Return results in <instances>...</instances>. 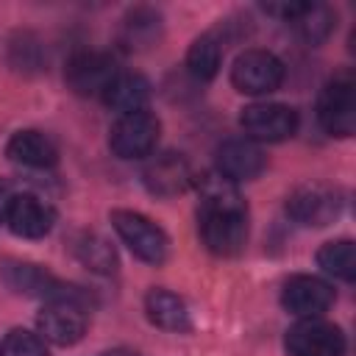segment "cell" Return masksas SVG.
I'll return each instance as SVG.
<instances>
[{
  "label": "cell",
  "mask_w": 356,
  "mask_h": 356,
  "mask_svg": "<svg viewBox=\"0 0 356 356\" xmlns=\"http://www.w3.org/2000/svg\"><path fill=\"white\" fill-rule=\"evenodd\" d=\"M197 228L203 245L214 256H239L248 245V203L236 184L225 181L220 172H209L197 181Z\"/></svg>",
  "instance_id": "obj_1"
},
{
  "label": "cell",
  "mask_w": 356,
  "mask_h": 356,
  "mask_svg": "<svg viewBox=\"0 0 356 356\" xmlns=\"http://www.w3.org/2000/svg\"><path fill=\"white\" fill-rule=\"evenodd\" d=\"M0 278L11 292L25 295V298H39L44 303H53V300H70V303H81V306L92 303V298L81 286L64 284L61 278H56L53 273H47L44 267H39L33 261L6 259L0 264Z\"/></svg>",
  "instance_id": "obj_2"
},
{
  "label": "cell",
  "mask_w": 356,
  "mask_h": 356,
  "mask_svg": "<svg viewBox=\"0 0 356 356\" xmlns=\"http://www.w3.org/2000/svg\"><path fill=\"white\" fill-rule=\"evenodd\" d=\"M111 225L117 236L128 245V250L142 259L145 264H164L170 256V239L161 225H156L150 217L131 211V209H114L111 211Z\"/></svg>",
  "instance_id": "obj_3"
},
{
  "label": "cell",
  "mask_w": 356,
  "mask_h": 356,
  "mask_svg": "<svg viewBox=\"0 0 356 356\" xmlns=\"http://www.w3.org/2000/svg\"><path fill=\"white\" fill-rule=\"evenodd\" d=\"M317 120L331 136H353L356 131V83L350 72L334 75L317 97Z\"/></svg>",
  "instance_id": "obj_4"
},
{
  "label": "cell",
  "mask_w": 356,
  "mask_h": 356,
  "mask_svg": "<svg viewBox=\"0 0 356 356\" xmlns=\"http://www.w3.org/2000/svg\"><path fill=\"white\" fill-rule=\"evenodd\" d=\"M161 134V122L147 108L120 114L108 131V147L117 159H145L153 153Z\"/></svg>",
  "instance_id": "obj_5"
},
{
  "label": "cell",
  "mask_w": 356,
  "mask_h": 356,
  "mask_svg": "<svg viewBox=\"0 0 356 356\" xmlns=\"http://www.w3.org/2000/svg\"><path fill=\"white\" fill-rule=\"evenodd\" d=\"M284 81V64L270 50H245L231 67V83L242 95H270Z\"/></svg>",
  "instance_id": "obj_6"
},
{
  "label": "cell",
  "mask_w": 356,
  "mask_h": 356,
  "mask_svg": "<svg viewBox=\"0 0 356 356\" xmlns=\"http://www.w3.org/2000/svg\"><path fill=\"white\" fill-rule=\"evenodd\" d=\"M284 348H286V356H342L345 334L334 323L309 317L289 325L284 337Z\"/></svg>",
  "instance_id": "obj_7"
},
{
  "label": "cell",
  "mask_w": 356,
  "mask_h": 356,
  "mask_svg": "<svg viewBox=\"0 0 356 356\" xmlns=\"http://www.w3.org/2000/svg\"><path fill=\"white\" fill-rule=\"evenodd\" d=\"M250 142H284L298 131V111L284 103H250L239 114Z\"/></svg>",
  "instance_id": "obj_8"
},
{
  "label": "cell",
  "mask_w": 356,
  "mask_h": 356,
  "mask_svg": "<svg viewBox=\"0 0 356 356\" xmlns=\"http://www.w3.org/2000/svg\"><path fill=\"white\" fill-rule=\"evenodd\" d=\"M342 211V197L325 184H303L286 197V214L300 225L323 228Z\"/></svg>",
  "instance_id": "obj_9"
},
{
  "label": "cell",
  "mask_w": 356,
  "mask_h": 356,
  "mask_svg": "<svg viewBox=\"0 0 356 356\" xmlns=\"http://www.w3.org/2000/svg\"><path fill=\"white\" fill-rule=\"evenodd\" d=\"M117 61L108 56V53H100V50H83V53H75L70 61H67V70H64V81L67 86L75 92V95H100L108 89V83L117 78Z\"/></svg>",
  "instance_id": "obj_10"
},
{
  "label": "cell",
  "mask_w": 356,
  "mask_h": 356,
  "mask_svg": "<svg viewBox=\"0 0 356 356\" xmlns=\"http://www.w3.org/2000/svg\"><path fill=\"white\" fill-rule=\"evenodd\" d=\"M56 222V209L33 195V192H14L11 200H8V209H6V225L14 236H22V239H42L50 234Z\"/></svg>",
  "instance_id": "obj_11"
},
{
  "label": "cell",
  "mask_w": 356,
  "mask_h": 356,
  "mask_svg": "<svg viewBox=\"0 0 356 356\" xmlns=\"http://www.w3.org/2000/svg\"><path fill=\"white\" fill-rule=\"evenodd\" d=\"M39 337L53 345H75L86 334V306L70 303V300H53L44 303L36 314Z\"/></svg>",
  "instance_id": "obj_12"
},
{
  "label": "cell",
  "mask_w": 356,
  "mask_h": 356,
  "mask_svg": "<svg viewBox=\"0 0 356 356\" xmlns=\"http://www.w3.org/2000/svg\"><path fill=\"white\" fill-rule=\"evenodd\" d=\"M192 181H195V175H192L186 156L175 153V150L153 156L142 170V184L156 197H175L181 192H186Z\"/></svg>",
  "instance_id": "obj_13"
},
{
  "label": "cell",
  "mask_w": 356,
  "mask_h": 356,
  "mask_svg": "<svg viewBox=\"0 0 356 356\" xmlns=\"http://www.w3.org/2000/svg\"><path fill=\"white\" fill-rule=\"evenodd\" d=\"M331 303H334V289L328 281L317 275H292L281 289V306L300 320L320 317L323 312L331 309Z\"/></svg>",
  "instance_id": "obj_14"
},
{
  "label": "cell",
  "mask_w": 356,
  "mask_h": 356,
  "mask_svg": "<svg viewBox=\"0 0 356 356\" xmlns=\"http://www.w3.org/2000/svg\"><path fill=\"white\" fill-rule=\"evenodd\" d=\"M264 167H267V156L250 139H225L217 147V172L231 184L253 181L264 172Z\"/></svg>",
  "instance_id": "obj_15"
},
{
  "label": "cell",
  "mask_w": 356,
  "mask_h": 356,
  "mask_svg": "<svg viewBox=\"0 0 356 356\" xmlns=\"http://www.w3.org/2000/svg\"><path fill=\"white\" fill-rule=\"evenodd\" d=\"M6 156L14 164L33 167V170H44V167H53L58 161V150H56L53 139L42 131H33V128L17 131L6 145Z\"/></svg>",
  "instance_id": "obj_16"
},
{
  "label": "cell",
  "mask_w": 356,
  "mask_h": 356,
  "mask_svg": "<svg viewBox=\"0 0 356 356\" xmlns=\"http://www.w3.org/2000/svg\"><path fill=\"white\" fill-rule=\"evenodd\" d=\"M145 314L161 331L186 334L192 328V317H189L186 303L175 292H170V289H159V286L150 289L145 295Z\"/></svg>",
  "instance_id": "obj_17"
},
{
  "label": "cell",
  "mask_w": 356,
  "mask_h": 356,
  "mask_svg": "<svg viewBox=\"0 0 356 356\" xmlns=\"http://www.w3.org/2000/svg\"><path fill=\"white\" fill-rule=\"evenodd\" d=\"M150 100V83L139 72H117V78L103 92V103L120 114L142 111Z\"/></svg>",
  "instance_id": "obj_18"
},
{
  "label": "cell",
  "mask_w": 356,
  "mask_h": 356,
  "mask_svg": "<svg viewBox=\"0 0 356 356\" xmlns=\"http://www.w3.org/2000/svg\"><path fill=\"white\" fill-rule=\"evenodd\" d=\"M161 36V14L147 6H136L122 17L120 28V42L128 50H142L150 47Z\"/></svg>",
  "instance_id": "obj_19"
},
{
  "label": "cell",
  "mask_w": 356,
  "mask_h": 356,
  "mask_svg": "<svg viewBox=\"0 0 356 356\" xmlns=\"http://www.w3.org/2000/svg\"><path fill=\"white\" fill-rule=\"evenodd\" d=\"M72 253H75V259H78L86 270H92V273H97V275H111V273H117V253H114L111 242L103 239L100 234H92V231L75 234V239H72Z\"/></svg>",
  "instance_id": "obj_20"
},
{
  "label": "cell",
  "mask_w": 356,
  "mask_h": 356,
  "mask_svg": "<svg viewBox=\"0 0 356 356\" xmlns=\"http://www.w3.org/2000/svg\"><path fill=\"white\" fill-rule=\"evenodd\" d=\"M220 61H222V47L214 39V33L197 36L186 50V70L197 81H211L220 70Z\"/></svg>",
  "instance_id": "obj_21"
},
{
  "label": "cell",
  "mask_w": 356,
  "mask_h": 356,
  "mask_svg": "<svg viewBox=\"0 0 356 356\" xmlns=\"http://www.w3.org/2000/svg\"><path fill=\"white\" fill-rule=\"evenodd\" d=\"M317 264L342 281L356 278V248L350 239H331L317 250Z\"/></svg>",
  "instance_id": "obj_22"
},
{
  "label": "cell",
  "mask_w": 356,
  "mask_h": 356,
  "mask_svg": "<svg viewBox=\"0 0 356 356\" xmlns=\"http://www.w3.org/2000/svg\"><path fill=\"white\" fill-rule=\"evenodd\" d=\"M295 25V33L309 44V47H317L320 42H325L334 31V11L328 6H320V3H309L306 11L300 17L292 19Z\"/></svg>",
  "instance_id": "obj_23"
},
{
  "label": "cell",
  "mask_w": 356,
  "mask_h": 356,
  "mask_svg": "<svg viewBox=\"0 0 356 356\" xmlns=\"http://www.w3.org/2000/svg\"><path fill=\"white\" fill-rule=\"evenodd\" d=\"M0 356H50L44 339L28 328H11L0 342Z\"/></svg>",
  "instance_id": "obj_24"
},
{
  "label": "cell",
  "mask_w": 356,
  "mask_h": 356,
  "mask_svg": "<svg viewBox=\"0 0 356 356\" xmlns=\"http://www.w3.org/2000/svg\"><path fill=\"white\" fill-rule=\"evenodd\" d=\"M306 6H309V3H298V0H278V3H264L261 8H264L267 14H273V17L284 19V22H292L295 17H300V14L306 11Z\"/></svg>",
  "instance_id": "obj_25"
},
{
  "label": "cell",
  "mask_w": 356,
  "mask_h": 356,
  "mask_svg": "<svg viewBox=\"0 0 356 356\" xmlns=\"http://www.w3.org/2000/svg\"><path fill=\"white\" fill-rule=\"evenodd\" d=\"M11 195H14L11 184L0 178V225L6 222V209H8V200H11Z\"/></svg>",
  "instance_id": "obj_26"
},
{
  "label": "cell",
  "mask_w": 356,
  "mask_h": 356,
  "mask_svg": "<svg viewBox=\"0 0 356 356\" xmlns=\"http://www.w3.org/2000/svg\"><path fill=\"white\" fill-rule=\"evenodd\" d=\"M100 356H139V353L125 350V348H114V350H106V353H100Z\"/></svg>",
  "instance_id": "obj_27"
}]
</instances>
